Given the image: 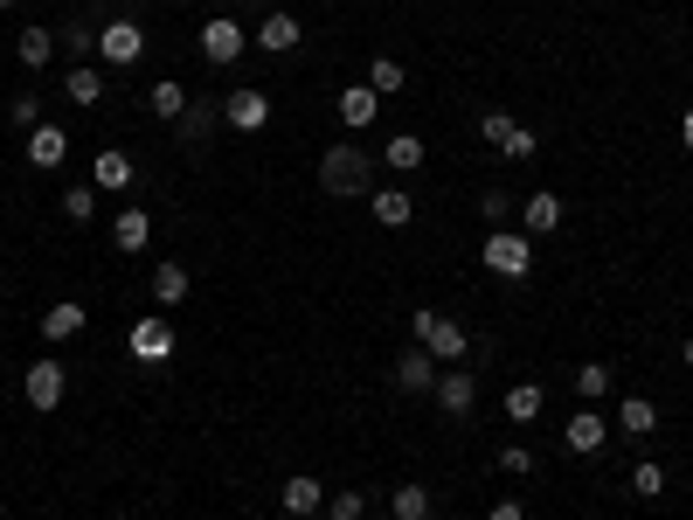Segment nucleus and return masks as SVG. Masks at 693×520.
<instances>
[{"label": "nucleus", "instance_id": "7ed1b4c3", "mask_svg": "<svg viewBox=\"0 0 693 520\" xmlns=\"http://www.w3.org/2000/svg\"><path fill=\"white\" fill-rule=\"evenodd\" d=\"M485 271H493V277H513V285H520V277L534 271L528 230H493V236H485Z\"/></svg>", "mask_w": 693, "mask_h": 520}, {"label": "nucleus", "instance_id": "4468645a", "mask_svg": "<svg viewBox=\"0 0 693 520\" xmlns=\"http://www.w3.org/2000/svg\"><path fill=\"white\" fill-rule=\"evenodd\" d=\"M561 437H569V451H576V458H590V451H604L610 423L596 417V410H576V417H569V431H561Z\"/></svg>", "mask_w": 693, "mask_h": 520}, {"label": "nucleus", "instance_id": "393cba45", "mask_svg": "<svg viewBox=\"0 0 693 520\" xmlns=\"http://www.w3.org/2000/svg\"><path fill=\"white\" fill-rule=\"evenodd\" d=\"M187 104H195V98H187V90H181L174 77L146 90V111H153V119H166V125H181V111H187Z\"/></svg>", "mask_w": 693, "mask_h": 520}, {"label": "nucleus", "instance_id": "ddd939ff", "mask_svg": "<svg viewBox=\"0 0 693 520\" xmlns=\"http://www.w3.org/2000/svg\"><path fill=\"white\" fill-rule=\"evenodd\" d=\"M111 244H119L125 257H139L146 244H153V215H146V209H119V222H111Z\"/></svg>", "mask_w": 693, "mask_h": 520}, {"label": "nucleus", "instance_id": "e433bc0d", "mask_svg": "<svg viewBox=\"0 0 693 520\" xmlns=\"http://www.w3.org/2000/svg\"><path fill=\"white\" fill-rule=\"evenodd\" d=\"M8 119H14V133H35V125H42V98H14Z\"/></svg>", "mask_w": 693, "mask_h": 520}, {"label": "nucleus", "instance_id": "473e14b6", "mask_svg": "<svg viewBox=\"0 0 693 520\" xmlns=\"http://www.w3.org/2000/svg\"><path fill=\"white\" fill-rule=\"evenodd\" d=\"M576 396H583V403L610 396V368H604V361H583V368H576Z\"/></svg>", "mask_w": 693, "mask_h": 520}, {"label": "nucleus", "instance_id": "dca6fc26", "mask_svg": "<svg viewBox=\"0 0 693 520\" xmlns=\"http://www.w3.org/2000/svg\"><path fill=\"white\" fill-rule=\"evenodd\" d=\"M368 209H374V222H382V230H409L417 201H409L403 188H374V195H368Z\"/></svg>", "mask_w": 693, "mask_h": 520}, {"label": "nucleus", "instance_id": "2eb2a0df", "mask_svg": "<svg viewBox=\"0 0 693 520\" xmlns=\"http://www.w3.org/2000/svg\"><path fill=\"white\" fill-rule=\"evenodd\" d=\"M125 347H133L139 361H166V355H174V326H166V320H139Z\"/></svg>", "mask_w": 693, "mask_h": 520}, {"label": "nucleus", "instance_id": "58836bf2", "mask_svg": "<svg viewBox=\"0 0 693 520\" xmlns=\"http://www.w3.org/2000/svg\"><path fill=\"white\" fill-rule=\"evenodd\" d=\"M479 133L493 139V146H507V139H513V119H507V111H485V119H479Z\"/></svg>", "mask_w": 693, "mask_h": 520}, {"label": "nucleus", "instance_id": "9b49d317", "mask_svg": "<svg viewBox=\"0 0 693 520\" xmlns=\"http://www.w3.org/2000/svg\"><path fill=\"white\" fill-rule=\"evenodd\" d=\"M298 42H306V28H298V14L271 8V14H264V28H257V49H271V55H292Z\"/></svg>", "mask_w": 693, "mask_h": 520}, {"label": "nucleus", "instance_id": "0eeeda50", "mask_svg": "<svg viewBox=\"0 0 693 520\" xmlns=\"http://www.w3.org/2000/svg\"><path fill=\"white\" fill-rule=\"evenodd\" d=\"M28 403H35V410H55V403H63V388H70V375H63V361H55V355H42V361H35L28 368Z\"/></svg>", "mask_w": 693, "mask_h": 520}, {"label": "nucleus", "instance_id": "aec40b11", "mask_svg": "<svg viewBox=\"0 0 693 520\" xmlns=\"http://www.w3.org/2000/svg\"><path fill=\"white\" fill-rule=\"evenodd\" d=\"M285 513H292V520L326 513V486H320V479H292V486H285Z\"/></svg>", "mask_w": 693, "mask_h": 520}, {"label": "nucleus", "instance_id": "f704fd0d", "mask_svg": "<svg viewBox=\"0 0 693 520\" xmlns=\"http://www.w3.org/2000/svg\"><path fill=\"white\" fill-rule=\"evenodd\" d=\"M326 520H368V499L354 493V486L347 493H326Z\"/></svg>", "mask_w": 693, "mask_h": 520}, {"label": "nucleus", "instance_id": "f257e3e1", "mask_svg": "<svg viewBox=\"0 0 693 520\" xmlns=\"http://www.w3.org/2000/svg\"><path fill=\"white\" fill-rule=\"evenodd\" d=\"M320 188H326V195H341V201L374 195V153H361L354 139L326 146V153H320Z\"/></svg>", "mask_w": 693, "mask_h": 520}, {"label": "nucleus", "instance_id": "c9c22d12", "mask_svg": "<svg viewBox=\"0 0 693 520\" xmlns=\"http://www.w3.org/2000/svg\"><path fill=\"white\" fill-rule=\"evenodd\" d=\"M631 493H639V499H659V493H666V466H652V458H645V466L631 472Z\"/></svg>", "mask_w": 693, "mask_h": 520}, {"label": "nucleus", "instance_id": "6e6552de", "mask_svg": "<svg viewBox=\"0 0 693 520\" xmlns=\"http://www.w3.org/2000/svg\"><path fill=\"white\" fill-rule=\"evenodd\" d=\"M222 125H236V133H264V125H271V98H264V90H236V98H222Z\"/></svg>", "mask_w": 693, "mask_h": 520}, {"label": "nucleus", "instance_id": "bb28decb", "mask_svg": "<svg viewBox=\"0 0 693 520\" xmlns=\"http://www.w3.org/2000/svg\"><path fill=\"white\" fill-rule=\"evenodd\" d=\"M187 285H195V277H187V264H160V271H153V306H181Z\"/></svg>", "mask_w": 693, "mask_h": 520}, {"label": "nucleus", "instance_id": "6ab92c4d", "mask_svg": "<svg viewBox=\"0 0 693 520\" xmlns=\"http://www.w3.org/2000/svg\"><path fill=\"white\" fill-rule=\"evenodd\" d=\"M133 153H98L90 160V188H133Z\"/></svg>", "mask_w": 693, "mask_h": 520}, {"label": "nucleus", "instance_id": "a211bd4d", "mask_svg": "<svg viewBox=\"0 0 693 520\" xmlns=\"http://www.w3.org/2000/svg\"><path fill=\"white\" fill-rule=\"evenodd\" d=\"M63 160H70L63 125H35V133H28V166H63Z\"/></svg>", "mask_w": 693, "mask_h": 520}, {"label": "nucleus", "instance_id": "4c0bfd02", "mask_svg": "<svg viewBox=\"0 0 693 520\" xmlns=\"http://www.w3.org/2000/svg\"><path fill=\"white\" fill-rule=\"evenodd\" d=\"M499 472L528 479V472H534V451H528V444H507V451H499Z\"/></svg>", "mask_w": 693, "mask_h": 520}, {"label": "nucleus", "instance_id": "72a5a7b5", "mask_svg": "<svg viewBox=\"0 0 693 520\" xmlns=\"http://www.w3.org/2000/svg\"><path fill=\"white\" fill-rule=\"evenodd\" d=\"M63 215H70V222H90V215H98V188H90V181H77V188L63 195Z\"/></svg>", "mask_w": 693, "mask_h": 520}, {"label": "nucleus", "instance_id": "cd10ccee", "mask_svg": "<svg viewBox=\"0 0 693 520\" xmlns=\"http://www.w3.org/2000/svg\"><path fill=\"white\" fill-rule=\"evenodd\" d=\"M382 160L396 166V174H417V166H423V139L417 133H396V139L382 146Z\"/></svg>", "mask_w": 693, "mask_h": 520}, {"label": "nucleus", "instance_id": "c03bdc74", "mask_svg": "<svg viewBox=\"0 0 693 520\" xmlns=\"http://www.w3.org/2000/svg\"><path fill=\"white\" fill-rule=\"evenodd\" d=\"M0 299H8V285H0Z\"/></svg>", "mask_w": 693, "mask_h": 520}, {"label": "nucleus", "instance_id": "a878e982", "mask_svg": "<svg viewBox=\"0 0 693 520\" xmlns=\"http://www.w3.org/2000/svg\"><path fill=\"white\" fill-rule=\"evenodd\" d=\"M617 431H624V437H652V431H659V410H652L645 396H624V410H617Z\"/></svg>", "mask_w": 693, "mask_h": 520}, {"label": "nucleus", "instance_id": "a19ab883", "mask_svg": "<svg viewBox=\"0 0 693 520\" xmlns=\"http://www.w3.org/2000/svg\"><path fill=\"white\" fill-rule=\"evenodd\" d=\"M485 520H528V513H520V499H499V507L485 513Z\"/></svg>", "mask_w": 693, "mask_h": 520}, {"label": "nucleus", "instance_id": "7c9ffc66", "mask_svg": "<svg viewBox=\"0 0 693 520\" xmlns=\"http://www.w3.org/2000/svg\"><path fill=\"white\" fill-rule=\"evenodd\" d=\"M104 98V77L90 63H70V104H98Z\"/></svg>", "mask_w": 693, "mask_h": 520}, {"label": "nucleus", "instance_id": "20e7f679", "mask_svg": "<svg viewBox=\"0 0 693 520\" xmlns=\"http://www.w3.org/2000/svg\"><path fill=\"white\" fill-rule=\"evenodd\" d=\"M98 55H104L111 70H133L139 55H146V28L139 22H104L98 28Z\"/></svg>", "mask_w": 693, "mask_h": 520}, {"label": "nucleus", "instance_id": "39448f33", "mask_svg": "<svg viewBox=\"0 0 693 520\" xmlns=\"http://www.w3.org/2000/svg\"><path fill=\"white\" fill-rule=\"evenodd\" d=\"M243 49H250V35H243V28L230 22V14H215V22H209V28H201V55H209V63H215V70H230V63H236V55H243Z\"/></svg>", "mask_w": 693, "mask_h": 520}, {"label": "nucleus", "instance_id": "f03ea898", "mask_svg": "<svg viewBox=\"0 0 693 520\" xmlns=\"http://www.w3.org/2000/svg\"><path fill=\"white\" fill-rule=\"evenodd\" d=\"M409 333H417V347H430V355H437V368H458L465 355H472L465 326L444 320V312H409Z\"/></svg>", "mask_w": 693, "mask_h": 520}, {"label": "nucleus", "instance_id": "c85d7f7f", "mask_svg": "<svg viewBox=\"0 0 693 520\" xmlns=\"http://www.w3.org/2000/svg\"><path fill=\"white\" fill-rule=\"evenodd\" d=\"M55 49H63V55H70V63H84V55H90V49H98V22H70L63 35H55Z\"/></svg>", "mask_w": 693, "mask_h": 520}, {"label": "nucleus", "instance_id": "1a4fd4ad", "mask_svg": "<svg viewBox=\"0 0 693 520\" xmlns=\"http://www.w3.org/2000/svg\"><path fill=\"white\" fill-rule=\"evenodd\" d=\"M215 125H222V104H209V98H195V104L181 111V146H187V153H209Z\"/></svg>", "mask_w": 693, "mask_h": 520}, {"label": "nucleus", "instance_id": "b1692460", "mask_svg": "<svg viewBox=\"0 0 693 520\" xmlns=\"http://www.w3.org/2000/svg\"><path fill=\"white\" fill-rule=\"evenodd\" d=\"M541 410H548V388H541V382H513L507 388V417L513 423H534Z\"/></svg>", "mask_w": 693, "mask_h": 520}, {"label": "nucleus", "instance_id": "4be33fe9", "mask_svg": "<svg viewBox=\"0 0 693 520\" xmlns=\"http://www.w3.org/2000/svg\"><path fill=\"white\" fill-rule=\"evenodd\" d=\"M14 55H22L28 70H42L49 55H55V28H42V22H28L22 35H14Z\"/></svg>", "mask_w": 693, "mask_h": 520}, {"label": "nucleus", "instance_id": "37998d69", "mask_svg": "<svg viewBox=\"0 0 693 520\" xmlns=\"http://www.w3.org/2000/svg\"><path fill=\"white\" fill-rule=\"evenodd\" d=\"M686 375H693V341H686Z\"/></svg>", "mask_w": 693, "mask_h": 520}, {"label": "nucleus", "instance_id": "f8f14e48", "mask_svg": "<svg viewBox=\"0 0 693 520\" xmlns=\"http://www.w3.org/2000/svg\"><path fill=\"white\" fill-rule=\"evenodd\" d=\"M520 230H528V236H555L561 230V195H548V188L528 195V201H520Z\"/></svg>", "mask_w": 693, "mask_h": 520}, {"label": "nucleus", "instance_id": "2f4dec72", "mask_svg": "<svg viewBox=\"0 0 693 520\" xmlns=\"http://www.w3.org/2000/svg\"><path fill=\"white\" fill-rule=\"evenodd\" d=\"M479 215H485V230H513V195L485 188V195H479Z\"/></svg>", "mask_w": 693, "mask_h": 520}, {"label": "nucleus", "instance_id": "f3484780", "mask_svg": "<svg viewBox=\"0 0 693 520\" xmlns=\"http://www.w3.org/2000/svg\"><path fill=\"white\" fill-rule=\"evenodd\" d=\"M77 333H84V306H77V299H63V306H49V312H42V341H49V347L77 341Z\"/></svg>", "mask_w": 693, "mask_h": 520}, {"label": "nucleus", "instance_id": "a18cd8bd", "mask_svg": "<svg viewBox=\"0 0 693 520\" xmlns=\"http://www.w3.org/2000/svg\"><path fill=\"white\" fill-rule=\"evenodd\" d=\"M0 8H14V0H0Z\"/></svg>", "mask_w": 693, "mask_h": 520}, {"label": "nucleus", "instance_id": "79ce46f5", "mask_svg": "<svg viewBox=\"0 0 693 520\" xmlns=\"http://www.w3.org/2000/svg\"><path fill=\"white\" fill-rule=\"evenodd\" d=\"M680 139H686V153H693V111H686V119H680Z\"/></svg>", "mask_w": 693, "mask_h": 520}, {"label": "nucleus", "instance_id": "c756f323", "mask_svg": "<svg viewBox=\"0 0 693 520\" xmlns=\"http://www.w3.org/2000/svg\"><path fill=\"white\" fill-rule=\"evenodd\" d=\"M368 90H374V98H396V90H403V63H396V55H374V63H368Z\"/></svg>", "mask_w": 693, "mask_h": 520}, {"label": "nucleus", "instance_id": "412c9836", "mask_svg": "<svg viewBox=\"0 0 693 520\" xmlns=\"http://www.w3.org/2000/svg\"><path fill=\"white\" fill-rule=\"evenodd\" d=\"M374 111H382V98H374L368 84H347V90H341V119H347V133H361V125H374Z\"/></svg>", "mask_w": 693, "mask_h": 520}, {"label": "nucleus", "instance_id": "9d476101", "mask_svg": "<svg viewBox=\"0 0 693 520\" xmlns=\"http://www.w3.org/2000/svg\"><path fill=\"white\" fill-rule=\"evenodd\" d=\"M430 396H437V403H444V410H451V417H472V403H479V375H465V368H444Z\"/></svg>", "mask_w": 693, "mask_h": 520}, {"label": "nucleus", "instance_id": "ea45409f", "mask_svg": "<svg viewBox=\"0 0 693 520\" xmlns=\"http://www.w3.org/2000/svg\"><path fill=\"white\" fill-rule=\"evenodd\" d=\"M534 146H541V139L528 133V125H513V139L499 146V153H507V160H534Z\"/></svg>", "mask_w": 693, "mask_h": 520}, {"label": "nucleus", "instance_id": "5701e85b", "mask_svg": "<svg viewBox=\"0 0 693 520\" xmlns=\"http://www.w3.org/2000/svg\"><path fill=\"white\" fill-rule=\"evenodd\" d=\"M388 513L396 520H437V499H430V486H396L388 493Z\"/></svg>", "mask_w": 693, "mask_h": 520}, {"label": "nucleus", "instance_id": "423d86ee", "mask_svg": "<svg viewBox=\"0 0 693 520\" xmlns=\"http://www.w3.org/2000/svg\"><path fill=\"white\" fill-rule=\"evenodd\" d=\"M437 355H430V347H403V361H396V388L403 396H430V388H437Z\"/></svg>", "mask_w": 693, "mask_h": 520}]
</instances>
